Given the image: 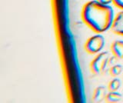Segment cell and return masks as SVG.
Instances as JSON below:
<instances>
[{"mask_svg": "<svg viewBox=\"0 0 123 103\" xmlns=\"http://www.w3.org/2000/svg\"><path fill=\"white\" fill-rule=\"evenodd\" d=\"M82 18L85 23L97 33L111 28L115 19L112 8L97 0L88 2L83 6Z\"/></svg>", "mask_w": 123, "mask_h": 103, "instance_id": "6da1fadb", "label": "cell"}, {"mask_svg": "<svg viewBox=\"0 0 123 103\" xmlns=\"http://www.w3.org/2000/svg\"><path fill=\"white\" fill-rule=\"evenodd\" d=\"M109 53L108 52H100L90 63V69L95 75H100L105 71L109 61Z\"/></svg>", "mask_w": 123, "mask_h": 103, "instance_id": "7a4b0ae2", "label": "cell"}, {"mask_svg": "<svg viewBox=\"0 0 123 103\" xmlns=\"http://www.w3.org/2000/svg\"><path fill=\"white\" fill-rule=\"evenodd\" d=\"M105 45V38L103 36L97 34L88 39L85 44V49L89 54L98 53Z\"/></svg>", "mask_w": 123, "mask_h": 103, "instance_id": "3957f363", "label": "cell"}, {"mask_svg": "<svg viewBox=\"0 0 123 103\" xmlns=\"http://www.w3.org/2000/svg\"><path fill=\"white\" fill-rule=\"evenodd\" d=\"M111 30L114 33L123 36V11L118 12L115 16L111 26Z\"/></svg>", "mask_w": 123, "mask_h": 103, "instance_id": "277c9868", "label": "cell"}, {"mask_svg": "<svg viewBox=\"0 0 123 103\" xmlns=\"http://www.w3.org/2000/svg\"><path fill=\"white\" fill-rule=\"evenodd\" d=\"M111 51L118 59H123V41L115 40L111 45Z\"/></svg>", "mask_w": 123, "mask_h": 103, "instance_id": "5b68a950", "label": "cell"}, {"mask_svg": "<svg viewBox=\"0 0 123 103\" xmlns=\"http://www.w3.org/2000/svg\"><path fill=\"white\" fill-rule=\"evenodd\" d=\"M106 88L104 86H98L94 91L92 100L94 102H101L106 98Z\"/></svg>", "mask_w": 123, "mask_h": 103, "instance_id": "8992f818", "label": "cell"}, {"mask_svg": "<svg viewBox=\"0 0 123 103\" xmlns=\"http://www.w3.org/2000/svg\"><path fill=\"white\" fill-rule=\"evenodd\" d=\"M122 98V95L121 93L118 92L117 91H109V93H107L105 100L108 102L111 103H116L121 101V99Z\"/></svg>", "mask_w": 123, "mask_h": 103, "instance_id": "52a82bcc", "label": "cell"}, {"mask_svg": "<svg viewBox=\"0 0 123 103\" xmlns=\"http://www.w3.org/2000/svg\"><path fill=\"white\" fill-rule=\"evenodd\" d=\"M121 86V81L118 79H114L109 84V91H118Z\"/></svg>", "mask_w": 123, "mask_h": 103, "instance_id": "ba28073f", "label": "cell"}, {"mask_svg": "<svg viewBox=\"0 0 123 103\" xmlns=\"http://www.w3.org/2000/svg\"><path fill=\"white\" fill-rule=\"evenodd\" d=\"M122 70H123V67L121 66V65L115 64V65H114V66H112L111 67L109 72H110L111 75H112V76H114V77H115V76H118V75H120L122 73Z\"/></svg>", "mask_w": 123, "mask_h": 103, "instance_id": "9c48e42d", "label": "cell"}, {"mask_svg": "<svg viewBox=\"0 0 123 103\" xmlns=\"http://www.w3.org/2000/svg\"><path fill=\"white\" fill-rule=\"evenodd\" d=\"M112 2L115 6L123 10V0H112Z\"/></svg>", "mask_w": 123, "mask_h": 103, "instance_id": "30bf717a", "label": "cell"}, {"mask_svg": "<svg viewBox=\"0 0 123 103\" xmlns=\"http://www.w3.org/2000/svg\"><path fill=\"white\" fill-rule=\"evenodd\" d=\"M99 2L102 3V4H105V5H109L110 3L112 2V0H97Z\"/></svg>", "mask_w": 123, "mask_h": 103, "instance_id": "8fae6325", "label": "cell"}]
</instances>
